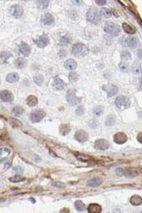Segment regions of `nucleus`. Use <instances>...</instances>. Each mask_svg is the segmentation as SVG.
Here are the masks:
<instances>
[{
  "instance_id": "nucleus-1",
  "label": "nucleus",
  "mask_w": 142,
  "mask_h": 213,
  "mask_svg": "<svg viewBox=\"0 0 142 213\" xmlns=\"http://www.w3.org/2000/svg\"><path fill=\"white\" fill-rule=\"evenodd\" d=\"M71 53L76 57H84L88 54L89 49L86 45L83 44H75L72 47Z\"/></svg>"
},
{
  "instance_id": "nucleus-2",
  "label": "nucleus",
  "mask_w": 142,
  "mask_h": 213,
  "mask_svg": "<svg viewBox=\"0 0 142 213\" xmlns=\"http://www.w3.org/2000/svg\"><path fill=\"white\" fill-rule=\"evenodd\" d=\"M86 19L88 22L93 24V25H97L102 20V15L97 9H90L86 13Z\"/></svg>"
},
{
  "instance_id": "nucleus-3",
  "label": "nucleus",
  "mask_w": 142,
  "mask_h": 213,
  "mask_svg": "<svg viewBox=\"0 0 142 213\" xmlns=\"http://www.w3.org/2000/svg\"><path fill=\"white\" fill-rule=\"evenodd\" d=\"M104 31L110 36L116 37L120 32V28L117 24L113 22H106L104 25Z\"/></svg>"
},
{
  "instance_id": "nucleus-4",
  "label": "nucleus",
  "mask_w": 142,
  "mask_h": 213,
  "mask_svg": "<svg viewBox=\"0 0 142 213\" xmlns=\"http://www.w3.org/2000/svg\"><path fill=\"white\" fill-rule=\"evenodd\" d=\"M115 105L121 111L126 110L130 106V100L125 96H118L115 99Z\"/></svg>"
},
{
  "instance_id": "nucleus-5",
  "label": "nucleus",
  "mask_w": 142,
  "mask_h": 213,
  "mask_svg": "<svg viewBox=\"0 0 142 213\" xmlns=\"http://www.w3.org/2000/svg\"><path fill=\"white\" fill-rule=\"evenodd\" d=\"M66 98H67V101L69 102V104L71 105H76V104H80L82 100V98L80 97H78L76 95L75 90H74V89H70L67 92Z\"/></svg>"
},
{
  "instance_id": "nucleus-6",
  "label": "nucleus",
  "mask_w": 142,
  "mask_h": 213,
  "mask_svg": "<svg viewBox=\"0 0 142 213\" xmlns=\"http://www.w3.org/2000/svg\"><path fill=\"white\" fill-rule=\"evenodd\" d=\"M46 117V112L42 110H35L33 111L31 115H30V119L32 122L36 123L41 121L42 119Z\"/></svg>"
},
{
  "instance_id": "nucleus-7",
  "label": "nucleus",
  "mask_w": 142,
  "mask_h": 213,
  "mask_svg": "<svg viewBox=\"0 0 142 213\" xmlns=\"http://www.w3.org/2000/svg\"><path fill=\"white\" fill-rule=\"evenodd\" d=\"M121 44L123 46L129 48H136L137 44H138V41L136 38H133V37H127V38H122Z\"/></svg>"
},
{
  "instance_id": "nucleus-8",
  "label": "nucleus",
  "mask_w": 142,
  "mask_h": 213,
  "mask_svg": "<svg viewBox=\"0 0 142 213\" xmlns=\"http://www.w3.org/2000/svg\"><path fill=\"white\" fill-rule=\"evenodd\" d=\"M9 13L15 18H21L24 13L23 8L21 5H19V4L13 5V6L10 7Z\"/></svg>"
},
{
  "instance_id": "nucleus-9",
  "label": "nucleus",
  "mask_w": 142,
  "mask_h": 213,
  "mask_svg": "<svg viewBox=\"0 0 142 213\" xmlns=\"http://www.w3.org/2000/svg\"><path fill=\"white\" fill-rule=\"evenodd\" d=\"M102 89L106 91L108 97H113L116 95L118 92V88L114 84H109V85H104L102 86Z\"/></svg>"
},
{
  "instance_id": "nucleus-10",
  "label": "nucleus",
  "mask_w": 142,
  "mask_h": 213,
  "mask_svg": "<svg viewBox=\"0 0 142 213\" xmlns=\"http://www.w3.org/2000/svg\"><path fill=\"white\" fill-rule=\"evenodd\" d=\"M88 133L84 130H78L74 134V139L79 143H85L88 140Z\"/></svg>"
},
{
  "instance_id": "nucleus-11",
  "label": "nucleus",
  "mask_w": 142,
  "mask_h": 213,
  "mask_svg": "<svg viewBox=\"0 0 142 213\" xmlns=\"http://www.w3.org/2000/svg\"><path fill=\"white\" fill-rule=\"evenodd\" d=\"M110 144L105 139H98L95 142L94 147L97 150H106L109 148Z\"/></svg>"
},
{
  "instance_id": "nucleus-12",
  "label": "nucleus",
  "mask_w": 142,
  "mask_h": 213,
  "mask_svg": "<svg viewBox=\"0 0 142 213\" xmlns=\"http://www.w3.org/2000/svg\"><path fill=\"white\" fill-rule=\"evenodd\" d=\"M35 44L37 45L38 48H45L49 44V38L46 34H43L41 37H39V38L35 40Z\"/></svg>"
},
{
  "instance_id": "nucleus-13",
  "label": "nucleus",
  "mask_w": 142,
  "mask_h": 213,
  "mask_svg": "<svg viewBox=\"0 0 142 213\" xmlns=\"http://www.w3.org/2000/svg\"><path fill=\"white\" fill-rule=\"evenodd\" d=\"M123 174L128 178H133L139 175V171L135 168H125L123 170Z\"/></svg>"
},
{
  "instance_id": "nucleus-14",
  "label": "nucleus",
  "mask_w": 142,
  "mask_h": 213,
  "mask_svg": "<svg viewBox=\"0 0 142 213\" xmlns=\"http://www.w3.org/2000/svg\"><path fill=\"white\" fill-rule=\"evenodd\" d=\"M0 98L3 102L9 103V102H12L13 101L14 97H13L12 93H10L9 91H8V90H2V91H0Z\"/></svg>"
},
{
  "instance_id": "nucleus-15",
  "label": "nucleus",
  "mask_w": 142,
  "mask_h": 213,
  "mask_svg": "<svg viewBox=\"0 0 142 213\" xmlns=\"http://www.w3.org/2000/svg\"><path fill=\"white\" fill-rule=\"evenodd\" d=\"M41 22L45 25H52L54 24V17L52 15L47 13L41 18Z\"/></svg>"
},
{
  "instance_id": "nucleus-16",
  "label": "nucleus",
  "mask_w": 142,
  "mask_h": 213,
  "mask_svg": "<svg viewBox=\"0 0 142 213\" xmlns=\"http://www.w3.org/2000/svg\"><path fill=\"white\" fill-rule=\"evenodd\" d=\"M113 140L118 144H123L127 142L128 137L124 133H118L113 136Z\"/></svg>"
},
{
  "instance_id": "nucleus-17",
  "label": "nucleus",
  "mask_w": 142,
  "mask_h": 213,
  "mask_svg": "<svg viewBox=\"0 0 142 213\" xmlns=\"http://www.w3.org/2000/svg\"><path fill=\"white\" fill-rule=\"evenodd\" d=\"M52 85L55 88V89H57V90H63L66 87V83L62 79H60L59 77H55L54 78Z\"/></svg>"
},
{
  "instance_id": "nucleus-18",
  "label": "nucleus",
  "mask_w": 142,
  "mask_h": 213,
  "mask_svg": "<svg viewBox=\"0 0 142 213\" xmlns=\"http://www.w3.org/2000/svg\"><path fill=\"white\" fill-rule=\"evenodd\" d=\"M19 51H20V53L21 54H23L24 56H25V57H27V56H29L30 55V54H31V48L30 46L27 44H25V43H22L21 45H20V47H19Z\"/></svg>"
},
{
  "instance_id": "nucleus-19",
  "label": "nucleus",
  "mask_w": 142,
  "mask_h": 213,
  "mask_svg": "<svg viewBox=\"0 0 142 213\" xmlns=\"http://www.w3.org/2000/svg\"><path fill=\"white\" fill-rule=\"evenodd\" d=\"M102 184V179L99 177H96L87 181V185L90 187H94V188L100 186Z\"/></svg>"
},
{
  "instance_id": "nucleus-20",
  "label": "nucleus",
  "mask_w": 142,
  "mask_h": 213,
  "mask_svg": "<svg viewBox=\"0 0 142 213\" xmlns=\"http://www.w3.org/2000/svg\"><path fill=\"white\" fill-rule=\"evenodd\" d=\"M64 66L67 70L69 71H74L77 68V63L74 60L69 59L64 62Z\"/></svg>"
},
{
  "instance_id": "nucleus-21",
  "label": "nucleus",
  "mask_w": 142,
  "mask_h": 213,
  "mask_svg": "<svg viewBox=\"0 0 142 213\" xmlns=\"http://www.w3.org/2000/svg\"><path fill=\"white\" fill-rule=\"evenodd\" d=\"M87 212L89 213H100L102 212V206L98 204H91L87 207Z\"/></svg>"
},
{
  "instance_id": "nucleus-22",
  "label": "nucleus",
  "mask_w": 142,
  "mask_h": 213,
  "mask_svg": "<svg viewBox=\"0 0 142 213\" xmlns=\"http://www.w3.org/2000/svg\"><path fill=\"white\" fill-rule=\"evenodd\" d=\"M20 79V76L18 73H9L7 76H6V81L9 83H14L16 82L18 80Z\"/></svg>"
},
{
  "instance_id": "nucleus-23",
  "label": "nucleus",
  "mask_w": 142,
  "mask_h": 213,
  "mask_svg": "<svg viewBox=\"0 0 142 213\" xmlns=\"http://www.w3.org/2000/svg\"><path fill=\"white\" fill-rule=\"evenodd\" d=\"M38 103V99L36 96L34 95H30L26 98V104L27 105L31 106V107H33L35 105H36Z\"/></svg>"
},
{
  "instance_id": "nucleus-24",
  "label": "nucleus",
  "mask_w": 142,
  "mask_h": 213,
  "mask_svg": "<svg viewBox=\"0 0 142 213\" xmlns=\"http://www.w3.org/2000/svg\"><path fill=\"white\" fill-rule=\"evenodd\" d=\"M12 57V54L9 51H4V52H2L0 54V63L1 64H5L7 62V60Z\"/></svg>"
},
{
  "instance_id": "nucleus-25",
  "label": "nucleus",
  "mask_w": 142,
  "mask_h": 213,
  "mask_svg": "<svg viewBox=\"0 0 142 213\" xmlns=\"http://www.w3.org/2000/svg\"><path fill=\"white\" fill-rule=\"evenodd\" d=\"M122 27H123V31H125V33H127V34L133 35V34H135V33L136 32V30H135L133 26L129 25V24L123 23V25H122Z\"/></svg>"
},
{
  "instance_id": "nucleus-26",
  "label": "nucleus",
  "mask_w": 142,
  "mask_h": 213,
  "mask_svg": "<svg viewBox=\"0 0 142 213\" xmlns=\"http://www.w3.org/2000/svg\"><path fill=\"white\" fill-rule=\"evenodd\" d=\"M71 127L70 126L69 124H62L60 127H59V132L62 135L65 136L67 135L70 132Z\"/></svg>"
},
{
  "instance_id": "nucleus-27",
  "label": "nucleus",
  "mask_w": 142,
  "mask_h": 213,
  "mask_svg": "<svg viewBox=\"0 0 142 213\" xmlns=\"http://www.w3.org/2000/svg\"><path fill=\"white\" fill-rule=\"evenodd\" d=\"M130 203L133 206H141L142 203V199L140 195H133L130 198Z\"/></svg>"
},
{
  "instance_id": "nucleus-28",
  "label": "nucleus",
  "mask_w": 142,
  "mask_h": 213,
  "mask_svg": "<svg viewBox=\"0 0 142 213\" xmlns=\"http://www.w3.org/2000/svg\"><path fill=\"white\" fill-rule=\"evenodd\" d=\"M74 207L80 212H82L86 210V205L81 200H76L74 203Z\"/></svg>"
},
{
  "instance_id": "nucleus-29",
  "label": "nucleus",
  "mask_w": 142,
  "mask_h": 213,
  "mask_svg": "<svg viewBox=\"0 0 142 213\" xmlns=\"http://www.w3.org/2000/svg\"><path fill=\"white\" fill-rule=\"evenodd\" d=\"M76 158L79 161H83V162H88L92 160V157L90 155H83V154H80V153H78L76 155Z\"/></svg>"
},
{
  "instance_id": "nucleus-30",
  "label": "nucleus",
  "mask_w": 142,
  "mask_h": 213,
  "mask_svg": "<svg viewBox=\"0 0 142 213\" xmlns=\"http://www.w3.org/2000/svg\"><path fill=\"white\" fill-rule=\"evenodd\" d=\"M100 14L101 15H103L104 17L106 18H110L112 15H113V11L110 10L109 9H107V8H102L100 11Z\"/></svg>"
},
{
  "instance_id": "nucleus-31",
  "label": "nucleus",
  "mask_w": 142,
  "mask_h": 213,
  "mask_svg": "<svg viewBox=\"0 0 142 213\" xmlns=\"http://www.w3.org/2000/svg\"><path fill=\"white\" fill-rule=\"evenodd\" d=\"M50 0H36V3L40 9H46L49 4Z\"/></svg>"
},
{
  "instance_id": "nucleus-32",
  "label": "nucleus",
  "mask_w": 142,
  "mask_h": 213,
  "mask_svg": "<svg viewBox=\"0 0 142 213\" xmlns=\"http://www.w3.org/2000/svg\"><path fill=\"white\" fill-rule=\"evenodd\" d=\"M15 65L16 67H18L19 69H22V68H24V67L26 66V60H24V59H21V58L17 59V60H15Z\"/></svg>"
},
{
  "instance_id": "nucleus-33",
  "label": "nucleus",
  "mask_w": 142,
  "mask_h": 213,
  "mask_svg": "<svg viewBox=\"0 0 142 213\" xmlns=\"http://www.w3.org/2000/svg\"><path fill=\"white\" fill-rule=\"evenodd\" d=\"M115 122H116V118H115V117L113 116V115H110V116H108V117H107V119H106L105 124H106L107 126H113V125L115 124Z\"/></svg>"
},
{
  "instance_id": "nucleus-34",
  "label": "nucleus",
  "mask_w": 142,
  "mask_h": 213,
  "mask_svg": "<svg viewBox=\"0 0 142 213\" xmlns=\"http://www.w3.org/2000/svg\"><path fill=\"white\" fill-rule=\"evenodd\" d=\"M10 149L9 148H1L0 149V159L5 158L7 155L10 154Z\"/></svg>"
},
{
  "instance_id": "nucleus-35",
  "label": "nucleus",
  "mask_w": 142,
  "mask_h": 213,
  "mask_svg": "<svg viewBox=\"0 0 142 213\" xmlns=\"http://www.w3.org/2000/svg\"><path fill=\"white\" fill-rule=\"evenodd\" d=\"M33 80H34V82L36 84H37L38 86H41L42 84L43 81H44V77H43L42 75H36V76H34Z\"/></svg>"
},
{
  "instance_id": "nucleus-36",
  "label": "nucleus",
  "mask_w": 142,
  "mask_h": 213,
  "mask_svg": "<svg viewBox=\"0 0 142 213\" xmlns=\"http://www.w3.org/2000/svg\"><path fill=\"white\" fill-rule=\"evenodd\" d=\"M24 112H25L24 109L22 107H21V106H15V107H14V109H13V113H14L15 116H17V117L21 116Z\"/></svg>"
},
{
  "instance_id": "nucleus-37",
  "label": "nucleus",
  "mask_w": 142,
  "mask_h": 213,
  "mask_svg": "<svg viewBox=\"0 0 142 213\" xmlns=\"http://www.w3.org/2000/svg\"><path fill=\"white\" fill-rule=\"evenodd\" d=\"M132 72L135 73V75L141 74V66L140 64H135L132 66Z\"/></svg>"
},
{
  "instance_id": "nucleus-38",
  "label": "nucleus",
  "mask_w": 142,
  "mask_h": 213,
  "mask_svg": "<svg viewBox=\"0 0 142 213\" xmlns=\"http://www.w3.org/2000/svg\"><path fill=\"white\" fill-rule=\"evenodd\" d=\"M70 43V38L66 35L64 37H63L61 39H60V44L63 45V46H65V45H68Z\"/></svg>"
},
{
  "instance_id": "nucleus-39",
  "label": "nucleus",
  "mask_w": 142,
  "mask_h": 213,
  "mask_svg": "<svg viewBox=\"0 0 142 213\" xmlns=\"http://www.w3.org/2000/svg\"><path fill=\"white\" fill-rule=\"evenodd\" d=\"M25 180V178L24 177H21V176H15V177H12L9 178V181L12 182V183H20V182H22Z\"/></svg>"
},
{
  "instance_id": "nucleus-40",
  "label": "nucleus",
  "mask_w": 142,
  "mask_h": 213,
  "mask_svg": "<svg viewBox=\"0 0 142 213\" xmlns=\"http://www.w3.org/2000/svg\"><path fill=\"white\" fill-rule=\"evenodd\" d=\"M10 124L14 127H21L22 126V124H21V122L20 121H18L17 119L15 118H10Z\"/></svg>"
},
{
  "instance_id": "nucleus-41",
  "label": "nucleus",
  "mask_w": 142,
  "mask_h": 213,
  "mask_svg": "<svg viewBox=\"0 0 142 213\" xmlns=\"http://www.w3.org/2000/svg\"><path fill=\"white\" fill-rule=\"evenodd\" d=\"M121 58L123 59V60H130L131 59V54H130V53L129 52H128V51H122L121 52Z\"/></svg>"
},
{
  "instance_id": "nucleus-42",
  "label": "nucleus",
  "mask_w": 142,
  "mask_h": 213,
  "mask_svg": "<svg viewBox=\"0 0 142 213\" xmlns=\"http://www.w3.org/2000/svg\"><path fill=\"white\" fill-rule=\"evenodd\" d=\"M78 78H79V76L75 72H70V75H69V79L72 82H75L78 80Z\"/></svg>"
},
{
  "instance_id": "nucleus-43",
  "label": "nucleus",
  "mask_w": 142,
  "mask_h": 213,
  "mask_svg": "<svg viewBox=\"0 0 142 213\" xmlns=\"http://www.w3.org/2000/svg\"><path fill=\"white\" fill-rule=\"evenodd\" d=\"M102 112H103V109L102 106H96L93 111V113L97 117H100L102 114Z\"/></svg>"
},
{
  "instance_id": "nucleus-44",
  "label": "nucleus",
  "mask_w": 142,
  "mask_h": 213,
  "mask_svg": "<svg viewBox=\"0 0 142 213\" xmlns=\"http://www.w3.org/2000/svg\"><path fill=\"white\" fill-rule=\"evenodd\" d=\"M75 112H76V114H77L78 116H82V115L85 113V108H84L82 105L78 106V108L76 109Z\"/></svg>"
},
{
  "instance_id": "nucleus-45",
  "label": "nucleus",
  "mask_w": 142,
  "mask_h": 213,
  "mask_svg": "<svg viewBox=\"0 0 142 213\" xmlns=\"http://www.w3.org/2000/svg\"><path fill=\"white\" fill-rule=\"evenodd\" d=\"M52 185L53 187H56V188H59V189H62V188H64L65 187V184L62 182H53L52 184Z\"/></svg>"
},
{
  "instance_id": "nucleus-46",
  "label": "nucleus",
  "mask_w": 142,
  "mask_h": 213,
  "mask_svg": "<svg viewBox=\"0 0 142 213\" xmlns=\"http://www.w3.org/2000/svg\"><path fill=\"white\" fill-rule=\"evenodd\" d=\"M119 68L122 71H128L129 70V66L125 62H121L119 64Z\"/></svg>"
},
{
  "instance_id": "nucleus-47",
  "label": "nucleus",
  "mask_w": 142,
  "mask_h": 213,
  "mask_svg": "<svg viewBox=\"0 0 142 213\" xmlns=\"http://www.w3.org/2000/svg\"><path fill=\"white\" fill-rule=\"evenodd\" d=\"M89 127H92V128H96L98 127V122L95 119H92L89 121Z\"/></svg>"
},
{
  "instance_id": "nucleus-48",
  "label": "nucleus",
  "mask_w": 142,
  "mask_h": 213,
  "mask_svg": "<svg viewBox=\"0 0 142 213\" xmlns=\"http://www.w3.org/2000/svg\"><path fill=\"white\" fill-rule=\"evenodd\" d=\"M95 2H96V3L97 5H99V6H103V5H105L106 3H107L106 0H95Z\"/></svg>"
},
{
  "instance_id": "nucleus-49",
  "label": "nucleus",
  "mask_w": 142,
  "mask_h": 213,
  "mask_svg": "<svg viewBox=\"0 0 142 213\" xmlns=\"http://www.w3.org/2000/svg\"><path fill=\"white\" fill-rule=\"evenodd\" d=\"M14 171H15V172H17V173H20V174L23 173V168L21 167V166H15V167L14 168Z\"/></svg>"
},
{
  "instance_id": "nucleus-50",
  "label": "nucleus",
  "mask_w": 142,
  "mask_h": 213,
  "mask_svg": "<svg viewBox=\"0 0 142 213\" xmlns=\"http://www.w3.org/2000/svg\"><path fill=\"white\" fill-rule=\"evenodd\" d=\"M72 3L74 4V5H81L83 4V0H72Z\"/></svg>"
},
{
  "instance_id": "nucleus-51",
  "label": "nucleus",
  "mask_w": 142,
  "mask_h": 213,
  "mask_svg": "<svg viewBox=\"0 0 142 213\" xmlns=\"http://www.w3.org/2000/svg\"><path fill=\"white\" fill-rule=\"evenodd\" d=\"M141 135H142V133H140V134L138 135V138H137V139H138V141H139V142L141 143H142Z\"/></svg>"
},
{
  "instance_id": "nucleus-52",
  "label": "nucleus",
  "mask_w": 142,
  "mask_h": 213,
  "mask_svg": "<svg viewBox=\"0 0 142 213\" xmlns=\"http://www.w3.org/2000/svg\"><path fill=\"white\" fill-rule=\"evenodd\" d=\"M30 200H31L33 203H35V200H33V199H30Z\"/></svg>"
},
{
  "instance_id": "nucleus-53",
  "label": "nucleus",
  "mask_w": 142,
  "mask_h": 213,
  "mask_svg": "<svg viewBox=\"0 0 142 213\" xmlns=\"http://www.w3.org/2000/svg\"><path fill=\"white\" fill-rule=\"evenodd\" d=\"M23 1H25V0H23Z\"/></svg>"
}]
</instances>
